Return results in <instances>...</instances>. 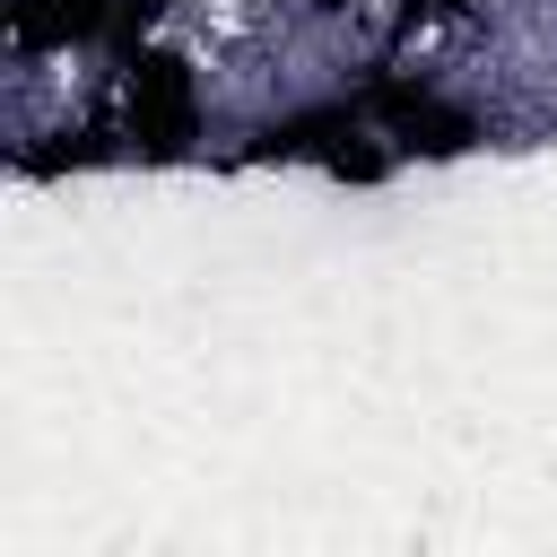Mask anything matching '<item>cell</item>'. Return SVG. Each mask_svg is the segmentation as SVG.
I'll list each match as a JSON object with an SVG mask.
<instances>
[{"mask_svg":"<svg viewBox=\"0 0 557 557\" xmlns=\"http://www.w3.org/2000/svg\"><path fill=\"white\" fill-rule=\"evenodd\" d=\"M122 104H131V139L148 157H183V139H191V70L174 52H139Z\"/></svg>","mask_w":557,"mask_h":557,"instance_id":"obj_1","label":"cell"},{"mask_svg":"<svg viewBox=\"0 0 557 557\" xmlns=\"http://www.w3.org/2000/svg\"><path fill=\"white\" fill-rule=\"evenodd\" d=\"M383 122H400L409 131V148H435V157H453V148H470L479 131H470V113H444L435 96H418V87H400V78H383L374 96H366Z\"/></svg>","mask_w":557,"mask_h":557,"instance_id":"obj_2","label":"cell"},{"mask_svg":"<svg viewBox=\"0 0 557 557\" xmlns=\"http://www.w3.org/2000/svg\"><path fill=\"white\" fill-rule=\"evenodd\" d=\"M104 17H113V0H9V35H17L26 52L70 44V35H96Z\"/></svg>","mask_w":557,"mask_h":557,"instance_id":"obj_3","label":"cell"}]
</instances>
